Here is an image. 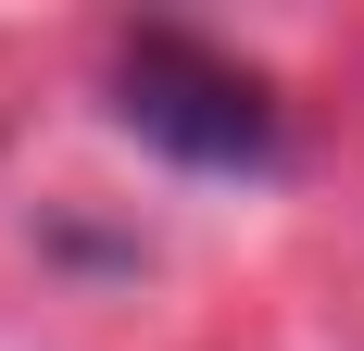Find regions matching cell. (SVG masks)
<instances>
[{
  "label": "cell",
  "mask_w": 364,
  "mask_h": 351,
  "mask_svg": "<svg viewBox=\"0 0 364 351\" xmlns=\"http://www.w3.org/2000/svg\"><path fill=\"white\" fill-rule=\"evenodd\" d=\"M113 113H126L164 163H201V176H264L289 151L277 88H264L252 63L201 50V38H176V26H139L113 50Z\"/></svg>",
  "instance_id": "1"
}]
</instances>
